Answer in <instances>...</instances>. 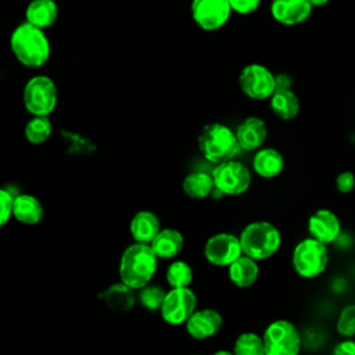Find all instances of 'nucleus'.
<instances>
[{
	"label": "nucleus",
	"mask_w": 355,
	"mask_h": 355,
	"mask_svg": "<svg viewBox=\"0 0 355 355\" xmlns=\"http://www.w3.org/2000/svg\"><path fill=\"white\" fill-rule=\"evenodd\" d=\"M252 168L258 176L273 179L284 171V157L273 147H262L252 158Z\"/></svg>",
	"instance_id": "obj_18"
},
{
	"label": "nucleus",
	"mask_w": 355,
	"mask_h": 355,
	"mask_svg": "<svg viewBox=\"0 0 355 355\" xmlns=\"http://www.w3.org/2000/svg\"><path fill=\"white\" fill-rule=\"evenodd\" d=\"M334 329L341 338H355V302H347L340 308Z\"/></svg>",
	"instance_id": "obj_29"
},
{
	"label": "nucleus",
	"mask_w": 355,
	"mask_h": 355,
	"mask_svg": "<svg viewBox=\"0 0 355 355\" xmlns=\"http://www.w3.org/2000/svg\"><path fill=\"white\" fill-rule=\"evenodd\" d=\"M234 132L240 148L245 151H255L262 148L268 139V126L259 116H248L243 119Z\"/></svg>",
	"instance_id": "obj_16"
},
{
	"label": "nucleus",
	"mask_w": 355,
	"mask_h": 355,
	"mask_svg": "<svg viewBox=\"0 0 355 355\" xmlns=\"http://www.w3.org/2000/svg\"><path fill=\"white\" fill-rule=\"evenodd\" d=\"M161 230L158 216L151 211L136 212L129 223V232L135 243L150 244Z\"/></svg>",
	"instance_id": "obj_17"
},
{
	"label": "nucleus",
	"mask_w": 355,
	"mask_h": 355,
	"mask_svg": "<svg viewBox=\"0 0 355 355\" xmlns=\"http://www.w3.org/2000/svg\"><path fill=\"white\" fill-rule=\"evenodd\" d=\"M240 90L251 100H268L277 89L276 75L263 64H247L239 75Z\"/></svg>",
	"instance_id": "obj_8"
},
{
	"label": "nucleus",
	"mask_w": 355,
	"mask_h": 355,
	"mask_svg": "<svg viewBox=\"0 0 355 355\" xmlns=\"http://www.w3.org/2000/svg\"><path fill=\"white\" fill-rule=\"evenodd\" d=\"M58 18V6L54 0H31L25 8V21L36 28L47 29Z\"/></svg>",
	"instance_id": "obj_21"
},
{
	"label": "nucleus",
	"mask_w": 355,
	"mask_h": 355,
	"mask_svg": "<svg viewBox=\"0 0 355 355\" xmlns=\"http://www.w3.org/2000/svg\"><path fill=\"white\" fill-rule=\"evenodd\" d=\"M139 301L148 311H159L166 293L158 286H146L139 290Z\"/></svg>",
	"instance_id": "obj_30"
},
{
	"label": "nucleus",
	"mask_w": 355,
	"mask_h": 355,
	"mask_svg": "<svg viewBox=\"0 0 355 355\" xmlns=\"http://www.w3.org/2000/svg\"><path fill=\"white\" fill-rule=\"evenodd\" d=\"M234 355H266L262 337L255 333H241L233 345Z\"/></svg>",
	"instance_id": "obj_28"
},
{
	"label": "nucleus",
	"mask_w": 355,
	"mask_h": 355,
	"mask_svg": "<svg viewBox=\"0 0 355 355\" xmlns=\"http://www.w3.org/2000/svg\"><path fill=\"white\" fill-rule=\"evenodd\" d=\"M51 121L49 116H32L25 125V137L31 144H42L51 136Z\"/></svg>",
	"instance_id": "obj_26"
},
{
	"label": "nucleus",
	"mask_w": 355,
	"mask_h": 355,
	"mask_svg": "<svg viewBox=\"0 0 355 355\" xmlns=\"http://www.w3.org/2000/svg\"><path fill=\"white\" fill-rule=\"evenodd\" d=\"M330 0H309V3L313 6V7H323L329 3Z\"/></svg>",
	"instance_id": "obj_35"
},
{
	"label": "nucleus",
	"mask_w": 355,
	"mask_h": 355,
	"mask_svg": "<svg viewBox=\"0 0 355 355\" xmlns=\"http://www.w3.org/2000/svg\"><path fill=\"white\" fill-rule=\"evenodd\" d=\"M42 202L32 194H18L14 201L12 218L24 225H37L43 219Z\"/></svg>",
	"instance_id": "obj_24"
},
{
	"label": "nucleus",
	"mask_w": 355,
	"mask_h": 355,
	"mask_svg": "<svg viewBox=\"0 0 355 355\" xmlns=\"http://www.w3.org/2000/svg\"><path fill=\"white\" fill-rule=\"evenodd\" d=\"M14 201L15 196L10 190H0V226H6L7 222L11 219L14 211Z\"/></svg>",
	"instance_id": "obj_31"
},
{
	"label": "nucleus",
	"mask_w": 355,
	"mask_h": 355,
	"mask_svg": "<svg viewBox=\"0 0 355 355\" xmlns=\"http://www.w3.org/2000/svg\"><path fill=\"white\" fill-rule=\"evenodd\" d=\"M197 306V297L190 287L171 288L159 309L164 322L172 326L183 324L194 313Z\"/></svg>",
	"instance_id": "obj_10"
},
{
	"label": "nucleus",
	"mask_w": 355,
	"mask_h": 355,
	"mask_svg": "<svg viewBox=\"0 0 355 355\" xmlns=\"http://www.w3.org/2000/svg\"><path fill=\"white\" fill-rule=\"evenodd\" d=\"M306 230L311 237L326 245H331L343 233V222L333 209L319 208L309 215Z\"/></svg>",
	"instance_id": "obj_13"
},
{
	"label": "nucleus",
	"mask_w": 355,
	"mask_h": 355,
	"mask_svg": "<svg viewBox=\"0 0 355 355\" xmlns=\"http://www.w3.org/2000/svg\"><path fill=\"white\" fill-rule=\"evenodd\" d=\"M336 191L343 196H349L355 190V173L349 169L341 171L334 179Z\"/></svg>",
	"instance_id": "obj_32"
},
{
	"label": "nucleus",
	"mask_w": 355,
	"mask_h": 355,
	"mask_svg": "<svg viewBox=\"0 0 355 355\" xmlns=\"http://www.w3.org/2000/svg\"><path fill=\"white\" fill-rule=\"evenodd\" d=\"M191 18L202 31H218L230 18L232 7L229 0H191Z\"/></svg>",
	"instance_id": "obj_11"
},
{
	"label": "nucleus",
	"mask_w": 355,
	"mask_h": 355,
	"mask_svg": "<svg viewBox=\"0 0 355 355\" xmlns=\"http://www.w3.org/2000/svg\"><path fill=\"white\" fill-rule=\"evenodd\" d=\"M269 10L277 24L295 26L311 17L313 6L309 0H272Z\"/></svg>",
	"instance_id": "obj_14"
},
{
	"label": "nucleus",
	"mask_w": 355,
	"mask_h": 355,
	"mask_svg": "<svg viewBox=\"0 0 355 355\" xmlns=\"http://www.w3.org/2000/svg\"><path fill=\"white\" fill-rule=\"evenodd\" d=\"M214 355H234V354H233V351L230 352V351H225V349H220V351L215 352Z\"/></svg>",
	"instance_id": "obj_36"
},
{
	"label": "nucleus",
	"mask_w": 355,
	"mask_h": 355,
	"mask_svg": "<svg viewBox=\"0 0 355 355\" xmlns=\"http://www.w3.org/2000/svg\"><path fill=\"white\" fill-rule=\"evenodd\" d=\"M241 255L240 239L230 233H216L204 245L205 259L215 266H229Z\"/></svg>",
	"instance_id": "obj_12"
},
{
	"label": "nucleus",
	"mask_w": 355,
	"mask_h": 355,
	"mask_svg": "<svg viewBox=\"0 0 355 355\" xmlns=\"http://www.w3.org/2000/svg\"><path fill=\"white\" fill-rule=\"evenodd\" d=\"M184 326L189 336L194 340H207L220 331L223 326V318L216 309H196Z\"/></svg>",
	"instance_id": "obj_15"
},
{
	"label": "nucleus",
	"mask_w": 355,
	"mask_h": 355,
	"mask_svg": "<svg viewBox=\"0 0 355 355\" xmlns=\"http://www.w3.org/2000/svg\"><path fill=\"white\" fill-rule=\"evenodd\" d=\"M232 11L240 15H248L255 12L259 6L261 0H229Z\"/></svg>",
	"instance_id": "obj_33"
},
{
	"label": "nucleus",
	"mask_w": 355,
	"mask_h": 355,
	"mask_svg": "<svg viewBox=\"0 0 355 355\" xmlns=\"http://www.w3.org/2000/svg\"><path fill=\"white\" fill-rule=\"evenodd\" d=\"M165 277L171 288L189 287L193 282V269L184 261H173L166 268Z\"/></svg>",
	"instance_id": "obj_27"
},
{
	"label": "nucleus",
	"mask_w": 355,
	"mask_h": 355,
	"mask_svg": "<svg viewBox=\"0 0 355 355\" xmlns=\"http://www.w3.org/2000/svg\"><path fill=\"white\" fill-rule=\"evenodd\" d=\"M269 107L270 111L282 121H291L300 114L301 103L291 89L277 87L269 98Z\"/></svg>",
	"instance_id": "obj_23"
},
{
	"label": "nucleus",
	"mask_w": 355,
	"mask_h": 355,
	"mask_svg": "<svg viewBox=\"0 0 355 355\" xmlns=\"http://www.w3.org/2000/svg\"><path fill=\"white\" fill-rule=\"evenodd\" d=\"M215 190L225 196H240L245 193L251 184V172L236 159H229L215 165L212 169Z\"/></svg>",
	"instance_id": "obj_9"
},
{
	"label": "nucleus",
	"mask_w": 355,
	"mask_h": 355,
	"mask_svg": "<svg viewBox=\"0 0 355 355\" xmlns=\"http://www.w3.org/2000/svg\"><path fill=\"white\" fill-rule=\"evenodd\" d=\"M330 263L329 245L308 236L298 241L291 252V265L294 272L305 280H313L322 276Z\"/></svg>",
	"instance_id": "obj_5"
},
{
	"label": "nucleus",
	"mask_w": 355,
	"mask_h": 355,
	"mask_svg": "<svg viewBox=\"0 0 355 355\" xmlns=\"http://www.w3.org/2000/svg\"><path fill=\"white\" fill-rule=\"evenodd\" d=\"M262 340L266 355H300L302 347L298 327L287 319H277L269 323Z\"/></svg>",
	"instance_id": "obj_7"
},
{
	"label": "nucleus",
	"mask_w": 355,
	"mask_h": 355,
	"mask_svg": "<svg viewBox=\"0 0 355 355\" xmlns=\"http://www.w3.org/2000/svg\"><path fill=\"white\" fill-rule=\"evenodd\" d=\"M158 268V257L150 244L133 243L125 248L119 259V279L133 290L146 287Z\"/></svg>",
	"instance_id": "obj_2"
},
{
	"label": "nucleus",
	"mask_w": 355,
	"mask_h": 355,
	"mask_svg": "<svg viewBox=\"0 0 355 355\" xmlns=\"http://www.w3.org/2000/svg\"><path fill=\"white\" fill-rule=\"evenodd\" d=\"M184 245L183 234L172 227L161 229L155 239L150 243L151 250L158 259H172L178 257Z\"/></svg>",
	"instance_id": "obj_20"
},
{
	"label": "nucleus",
	"mask_w": 355,
	"mask_h": 355,
	"mask_svg": "<svg viewBox=\"0 0 355 355\" xmlns=\"http://www.w3.org/2000/svg\"><path fill=\"white\" fill-rule=\"evenodd\" d=\"M227 275L234 286L247 288L257 282L259 276V266L257 259L243 254L227 266Z\"/></svg>",
	"instance_id": "obj_22"
},
{
	"label": "nucleus",
	"mask_w": 355,
	"mask_h": 355,
	"mask_svg": "<svg viewBox=\"0 0 355 355\" xmlns=\"http://www.w3.org/2000/svg\"><path fill=\"white\" fill-rule=\"evenodd\" d=\"M22 103L31 115L49 116L58 103L55 82L47 75L32 76L24 86Z\"/></svg>",
	"instance_id": "obj_6"
},
{
	"label": "nucleus",
	"mask_w": 355,
	"mask_h": 355,
	"mask_svg": "<svg viewBox=\"0 0 355 355\" xmlns=\"http://www.w3.org/2000/svg\"><path fill=\"white\" fill-rule=\"evenodd\" d=\"M197 144L202 157L215 165L233 159L241 150L236 132L222 122L204 125L197 137Z\"/></svg>",
	"instance_id": "obj_3"
},
{
	"label": "nucleus",
	"mask_w": 355,
	"mask_h": 355,
	"mask_svg": "<svg viewBox=\"0 0 355 355\" xmlns=\"http://www.w3.org/2000/svg\"><path fill=\"white\" fill-rule=\"evenodd\" d=\"M10 49L19 64L26 68H40L50 58V42L43 29L26 21L19 24L10 36Z\"/></svg>",
	"instance_id": "obj_1"
},
{
	"label": "nucleus",
	"mask_w": 355,
	"mask_h": 355,
	"mask_svg": "<svg viewBox=\"0 0 355 355\" xmlns=\"http://www.w3.org/2000/svg\"><path fill=\"white\" fill-rule=\"evenodd\" d=\"M243 254L257 259H268L273 257L282 245L280 230L268 220H257L248 223L239 236Z\"/></svg>",
	"instance_id": "obj_4"
},
{
	"label": "nucleus",
	"mask_w": 355,
	"mask_h": 355,
	"mask_svg": "<svg viewBox=\"0 0 355 355\" xmlns=\"http://www.w3.org/2000/svg\"><path fill=\"white\" fill-rule=\"evenodd\" d=\"M182 189L187 197L193 200H204L215 190L212 173L194 171L183 179Z\"/></svg>",
	"instance_id": "obj_25"
},
{
	"label": "nucleus",
	"mask_w": 355,
	"mask_h": 355,
	"mask_svg": "<svg viewBox=\"0 0 355 355\" xmlns=\"http://www.w3.org/2000/svg\"><path fill=\"white\" fill-rule=\"evenodd\" d=\"M98 298L107 305L108 309L114 312L130 311L137 300L135 290L122 282L114 283L101 293H98Z\"/></svg>",
	"instance_id": "obj_19"
},
{
	"label": "nucleus",
	"mask_w": 355,
	"mask_h": 355,
	"mask_svg": "<svg viewBox=\"0 0 355 355\" xmlns=\"http://www.w3.org/2000/svg\"><path fill=\"white\" fill-rule=\"evenodd\" d=\"M330 355H355V338H341L333 345Z\"/></svg>",
	"instance_id": "obj_34"
}]
</instances>
